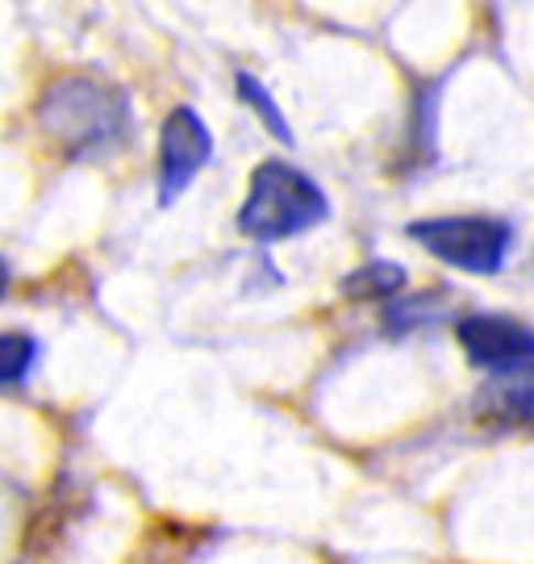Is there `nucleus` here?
I'll use <instances>...</instances> for the list:
<instances>
[{
  "label": "nucleus",
  "mask_w": 534,
  "mask_h": 564,
  "mask_svg": "<svg viewBox=\"0 0 534 564\" xmlns=\"http://www.w3.org/2000/svg\"><path fill=\"white\" fill-rule=\"evenodd\" d=\"M39 126L67 155H97L126 139L130 101L118 84L97 80V76H59L42 93Z\"/></svg>",
  "instance_id": "nucleus-1"
},
{
  "label": "nucleus",
  "mask_w": 534,
  "mask_h": 564,
  "mask_svg": "<svg viewBox=\"0 0 534 564\" xmlns=\"http://www.w3.org/2000/svg\"><path fill=\"white\" fill-rule=\"evenodd\" d=\"M330 218V202L301 167L284 160H268L255 167L247 202L238 209V230L247 239L280 242L314 230L317 223Z\"/></svg>",
  "instance_id": "nucleus-2"
},
{
  "label": "nucleus",
  "mask_w": 534,
  "mask_h": 564,
  "mask_svg": "<svg viewBox=\"0 0 534 564\" xmlns=\"http://www.w3.org/2000/svg\"><path fill=\"white\" fill-rule=\"evenodd\" d=\"M410 239L459 272L493 276L510 260L514 226L501 218H422L410 226Z\"/></svg>",
  "instance_id": "nucleus-3"
},
{
  "label": "nucleus",
  "mask_w": 534,
  "mask_h": 564,
  "mask_svg": "<svg viewBox=\"0 0 534 564\" xmlns=\"http://www.w3.org/2000/svg\"><path fill=\"white\" fill-rule=\"evenodd\" d=\"M214 160V134L193 105H176L159 130V205L176 202L197 172Z\"/></svg>",
  "instance_id": "nucleus-4"
},
{
  "label": "nucleus",
  "mask_w": 534,
  "mask_h": 564,
  "mask_svg": "<svg viewBox=\"0 0 534 564\" xmlns=\"http://www.w3.org/2000/svg\"><path fill=\"white\" fill-rule=\"evenodd\" d=\"M459 343L476 368L514 372L534 364V330L505 314H468L459 323Z\"/></svg>",
  "instance_id": "nucleus-5"
},
{
  "label": "nucleus",
  "mask_w": 534,
  "mask_h": 564,
  "mask_svg": "<svg viewBox=\"0 0 534 564\" xmlns=\"http://www.w3.org/2000/svg\"><path fill=\"white\" fill-rule=\"evenodd\" d=\"M476 405L497 423L534 426V364L514 368V372H497L493 381L480 389Z\"/></svg>",
  "instance_id": "nucleus-6"
},
{
  "label": "nucleus",
  "mask_w": 534,
  "mask_h": 564,
  "mask_svg": "<svg viewBox=\"0 0 534 564\" xmlns=\"http://www.w3.org/2000/svg\"><path fill=\"white\" fill-rule=\"evenodd\" d=\"M401 289H405V268L389 260H372L342 276V297H351V302H380Z\"/></svg>",
  "instance_id": "nucleus-7"
},
{
  "label": "nucleus",
  "mask_w": 534,
  "mask_h": 564,
  "mask_svg": "<svg viewBox=\"0 0 534 564\" xmlns=\"http://www.w3.org/2000/svg\"><path fill=\"white\" fill-rule=\"evenodd\" d=\"M235 88H238V97L255 109V118L276 134L280 142H293V126H288V118L280 113V105H276V97L263 88V84L251 76V72H238L235 76Z\"/></svg>",
  "instance_id": "nucleus-8"
},
{
  "label": "nucleus",
  "mask_w": 534,
  "mask_h": 564,
  "mask_svg": "<svg viewBox=\"0 0 534 564\" xmlns=\"http://www.w3.org/2000/svg\"><path fill=\"white\" fill-rule=\"evenodd\" d=\"M39 360V347L30 335H0V384H18Z\"/></svg>",
  "instance_id": "nucleus-9"
},
{
  "label": "nucleus",
  "mask_w": 534,
  "mask_h": 564,
  "mask_svg": "<svg viewBox=\"0 0 534 564\" xmlns=\"http://www.w3.org/2000/svg\"><path fill=\"white\" fill-rule=\"evenodd\" d=\"M4 293H9V263L0 260V297H4Z\"/></svg>",
  "instance_id": "nucleus-10"
}]
</instances>
